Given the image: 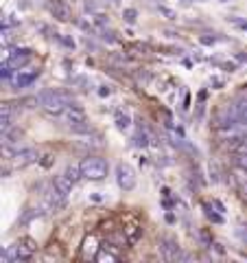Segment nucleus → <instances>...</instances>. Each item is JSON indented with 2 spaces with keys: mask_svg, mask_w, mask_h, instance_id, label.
<instances>
[{
  "mask_svg": "<svg viewBox=\"0 0 247 263\" xmlns=\"http://www.w3.org/2000/svg\"><path fill=\"white\" fill-rule=\"evenodd\" d=\"M131 141H134V145L140 147V149H142V147H149L151 145V132L147 129L142 123H138L136 129H134V138H131Z\"/></svg>",
  "mask_w": 247,
  "mask_h": 263,
  "instance_id": "9",
  "label": "nucleus"
},
{
  "mask_svg": "<svg viewBox=\"0 0 247 263\" xmlns=\"http://www.w3.org/2000/svg\"><path fill=\"white\" fill-rule=\"evenodd\" d=\"M203 211L208 213V217H210L212 221H223V215H215V211L210 209V204H205V206H203Z\"/></svg>",
  "mask_w": 247,
  "mask_h": 263,
  "instance_id": "22",
  "label": "nucleus"
},
{
  "mask_svg": "<svg viewBox=\"0 0 247 263\" xmlns=\"http://www.w3.org/2000/svg\"><path fill=\"white\" fill-rule=\"evenodd\" d=\"M114 123H116V127H118L120 132H127L129 125H131V117H129L127 112L116 110V112H114Z\"/></svg>",
  "mask_w": 247,
  "mask_h": 263,
  "instance_id": "17",
  "label": "nucleus"
},
{
  "mask_svg": "<svg viewBox=\"0 0 247 263\" xmlns=\"http://www.w3.org/2000/svg\"><path fill=\"white\" fill-rule=\"evenodd\" d=\"M136 15H138V13H136L134 9H125V11H122V18H125L127 22H136Z\"/></svg>",
  "mask_w": 247,
  "mask_h": 263,
  "instance_id": "23",
  "label": "nucleus"
},
{
  "mask_svg": "<svg viewBox=\"0 0 247 263\" xmlns=\"http://www.w3.org/2000/svg\"><path fill=\"white\" fill-rule=\"evenodd\" d=\"M39 164H42V167H51V164H53V156H51V154L42 156V160H39Z\"/></svg>",
  "mask_w": 247,
  "mask_h": 263,
  "instance_id": "25",
  "label": "nucleus"
},
{
  "mask_svg": "<svg viewBox=\"0 0 247 263\" xmlns=\"http://www.w3.org/2000/svg\"><path fill=\"white\" fill-rule=\"evenodd\" d=\"M37 103H39V108L46 110L48 114H61L72 101H70V97L64 95V92H57V90H44V92L37 95Z\"/></svg>",
  "mask_w": 247,
  "mask_h": 263,
  "instance_id": "2",
  "label": "nucleus"
},
{
  "mask_svg": "<svg viewBox=\"0 0 247 263\" xmlns=\"http://www.w3.org/2000/svg\"><path fill=\"white\" fill-rule=\"evenodd\" d=\"M79 169H81V176L88 180H103L110 171L108 162H105V158H101V156H88V158L79 162Z\"/></svg>",
  "mask_w": 247,
  "mask_h": 263,
  "instance_id": "3",
  "label": "nucleus"
},
{
  "mask_svg": "<svg viewBox=\"0 0 247 263\" xmlns=\"http://www.w3.org/2000/svg\"><path fill=\"white\" fill-rule=\"evenodd\" d=\"M79 147H84V149H96V147H101L103 145V141H101V136H92L90 134V138H81V141L77 143Z\"/></svg>",
  "mask_w": 247,
  "mask_h": 263,
  "instance_id": "18",
  "label": "nucleus"
},
{
  "mask_svg": "<svg viewBox=\"0 0 247 263\" xmlns=\"http://www.w3.org/2000/svg\"><path fill=\"white\" fill-rule=\"evenodd\" d=\"M116 3H118V0H116Z\"/></svg>",
  "mask_w": 247,
  "mask_h": 263,
  "instance_id": "33",
  "label": "nucleus"
},
{
  "mask_svg": "<svg viewBox=\"0 0 247 263\" xmlns=\"http://www.w3.org/2000/svg\"><path fill=\"white\" fill-rule=\"evenodd\" d=\"M66 202V197L57 191L55 184H46L44 186V191H42V206L48 211V213H57L61 209V204Z\"/></svg>",
  "mask_w": 247,
  "mask_h": 263,
  "instance_id": "4",
  "label": "nucleus"
},
{
  "mask_svg": "<svg viewBox=\"0 0 247 263\" xmlns=\"http://www.w3.org/2000/svg\"><path fill=\"white\" fill-rule=\"evenodd\" d=\"M234 182H236V186L241 189V193L247 197V169H241V167H236L234 169Z\"/></svg>",
  "mask_w": 247,
  "mask_h": 263,
  "instance_id": "16",
  "label": "nucleus"
},
{
  "mask_svg": "<svg viewBox=\"0 0 247 263\" xmlns=\"http://www.w3.org/2000/svg\"><path fill=\"white\" fill-rule=\"evenodd\" d=\"M94 243H96V239H94V237H88V239H86V248H84V252H86V254H90V252H92Z\"/></svg>",
  "mask_w": 247,
  "mask_h": 263,
  "instance_id": "24",
  "label": "nucleus"
},
{
  "mask_svg": "<svg viewBox=\"0 0 247 263\" xmlns=\"http://www.w3.org/2000/svg\"><path fill=\"white\" fill-rule=\"evenodd\" d=\"M61 121L72 132H75V134H81V136H90V134H92V125L88 123L84 108H79V105H75V103H70L68 108L61 112Z\"/></svg>",
  "mask_w": 247,
  "mask_h": 263,
  "instance_id": "1",
  "label": "nucleus"
},
{
  "mask_svg": "<svg viewBox=\"0 0 247 263\" xmlns=\"http://www.w3.org/2000/svg\"><path fill=\"white\" fill-rule=\"evenodd\" d=\"M234 167H241V169H247V154H234Z\"/></svg>",
  "mask_w": 247,
  "mask_h": 263,
  "instance_id": "20",
  "label": "nucleus"
},
{
  "mask_svg": "<svg viewBox=\"0 0 247 263\" xmlns=\"http://www.w3.org/2000/svg\"><path fill=\"white\" fill-rule=\"evenodd\" d=\"M230 22H232V24H236V27H241V29H245V31H247V22H245V20H236V18H230Z\"/></svg>",
  "mask_w": 247,
  "mask_h": 263,
  "instance_id": "26",
  "label": "nucleus"
},
{
  "mask_svg": "<svg viewBox=\"0 0 247 263\" xmlns=\"http://www.w3.org/2000/svg\"><path fill=\"white\" fill-rule=\"evenodd\" d=\"M61 42H64L66 46H68V48H70V51H72V48H75V42H72V40H70V37H61Z\"/></svg>",
  "mask_w": 247,
  "mask_h": 263,
  "instance_id": "28",
  "label": "nucleus"
},
{
  "mask_svg": "<svg viewBox=\"0 0 247 263\" xmlns=\"http://www.w3.org/2000/svg\"><path fill=\"white\" fill-rule=\"evenodd\" d=\"M53 184H55V189H57V191H59L64 197H68V193L72 191V186H75V182L70 180L68 174H57V176L53 178Z\"/></svg>",
  "mask_w": 247,
  "mask_h": 263,
  "instance_id": "10",
  "label": "nucleus"
},
{
  "mask_svg": "<svg viewBox=\"0 0 247 263\" xmlns=\"http://www.w3.org/2000/svg\"><path fill=\"white\" fill-rule=\"evenodd\" d=\"M98 95H101V97H108V95H110V90H108V88H105V86H103L101 90H98Z\"/></svg>",
  "mask_w": 247,
  "mask_h": 263,
  "instance_id": "32",
  "label": "nucleus"
},
{
  "mask_svg": "<svg viewBox=\"0 0 247 263\" xmlns=\"http://www.w3.org/2000/svg\"><path fill=\"white\" fill-rule=\"evenodd\" d=\"M79 27H81V29H84V31H92V27H90V24H88V22H79Z\"/></svg>",
  "mask_w": 247,
  "mask_h": 263,
  "instance_id": "30",
  "label": "nucleus"
},
{
  "mask_svg": "<svg viewBox=\"0 0 247 263\" xmlns=\"http://www.w3.org/2000/svg\"><path fill=\"white\" fill-rule=\"evenodd\" d=\"M37 77H39V70H20L18 77H15V86H18V88H27Z\"/></svg>",
  "mask_w": 247,
  "mask_h": 263,
  "instance_id": "13",
  "label": "nucleus"
},
{
  "mask_svg": "<svg viewBox=\"0 0 247 263\" xmlns=\"http://www.w3.org/2000/svg\"><path fill=\"white\" fill-rule=\"evenodd\" d=\"M160 254H162V259L164 261H177V254H179V246L169 239V237H162L160 239Z\"/></svg>",
  "mask_w": 247,
  "mask_h": 263,
  "instance_id": "7",
  "label": "nucleus"
},
{
  "mask_svg": "<svg viewBox=\"0 0 247 263\" xmlns=\"http://www.w3.org/2000/svg\"><path fill=\"white\" fill-rule=\"evenodd\" d=\"M188 103H191V97H188V92H186V97H184V101H182V108H188Z\"/></svg>",
  "mask_w": 247,
  "mask_h": 263,
  "instance_id": "31",
  "label": "nucleus"
},
{
  "mask_svg": "<svg viewBox=\"0 0 247 263\" xmlns=\"http://www.w3.org/2000/svg\"><path fill=\"white\" fill-rule=\"evenodd\" d=\"M160 11H162L164 15H167V18H175V13H173L171 9H167V7H160Z\"/></svg>",
  "mask_w": 247,
  "mask_h": 263,
  "instance_id": "27",
  "label": "nucleus"
},
{
  "mask_svg": "<svg viewBox=\"0 0 247 263\" xmlns=\"http://www.w3.org/2000/svg\"><path fill=\"white\" fill-rule=\"evenodd\" d=\"M94 259H96V261H114L116 257H114V254H110V252H105V250H98V252L94 254Z\"/></svg>",
  "mask_w": 247,
  "mask_h": 263,
  "instance_id": "21",
  "label": "nucleus"
},
{
  "mask_svg": "<svg viewBox=\"0 0 247 263\" xmlns=\"http://www.w3.org/2000/svg\"><path fill=\"white\" fill-rule=\"evenodd\" d=\"M15 252H18V261H29L33 254H35V243L31 239H22L15 246Z\"/></svg>",
  "mask_w": 247,
  "mask_h": 263,
  "instance_id": "11",
  "label": "nucleus"
},
{
  "mask_svg": "<svg viewBox=\"0 0 247 263\" xmlns=\"http://www.w3.org/2000/svg\"><path fill=\"white\" fill-rule=\"evenodd\" d=\"M236 105H238V114H241V121L247 123V95H241L236 99Z\"/></svg>",
  "mask_w": 247,
  "mask_h": 263,
  "instance_id": "19",
  "label": "nucleus"
},
{
  "mask_svg": "<svg viewBox=\"0 0 247 263\" xmlns=\"http://www.w3.org/2000/svg\"><path fill=\"white\" fill-rule=\"evenodd\" d=\"M15 158V164H20V167H24V164H31V162H37V152L35 149H22L13 156Z\"/></svg>",
  "mask_w": 247,
  "mask_h": 263,
  "instance_id": "14",
  "label": "nucleus"
},
{
  "mask_svg": "<svg viewBox=\"0 0 247 263\" xmlns=\"http://www.w3.org/2000/svg\"><path fill=\"white\" fill-rule=\"evenodd\" d=\"M29 60H31V51H29V48H20V51H11V57L5 64L9 66L11 70H20Z\"/></svg>",
  "mask_w": 247,
  "mask_h": 263,
  "instance_id": "8",
  "label": "nucleus"
},
{
  "mask_svg": "<svg viewBox=\"0 0 247 263\" xmlns=\"http://www.w3.org/2000/svg\"><path fill=\"white\" fill-rule=\"evenodd\" d=\"M116 182L122 191H134L136 189V171L134 167H129L127 162H120L116 167Z\"/></svg>",
  "mask_w": 247,
  "mask_h": 263,
  "instance_id": "5",
  "label": "nucleus"
},
{
  "mask_svg": "<svg viewBox=\"0 0 247 263\" xmlns=\"http://www.w3.org/2000/svg\"><path fill=\"white\" fill-rule=\"evenodd\" d=\"M48 11L53 13V18L57 20H68V9L64 7V0H48Z\"/></svg>",
  "mask_w": 247,
  "mask_h": 263,
  "instance_id": "12",
  "label": "nucleus"
},
{
  "mask_svg": "<svg viewBox=\"0 0 247 263\" xmlns=\"http://www.w3.org/2000/svg\"><path fill=\"white\" fill-rule=\"evenodd\" d=\"M225 149L230 154H247V136L236 138V141H228L225 143Z\"/></svg>",
  "mask_w": 247,
  "mask_h": 263,
  "instance_id": "15",
  "label": "nucleus"
},
{
  "mask_svg": "<svg viewBox=\"0 0 247 263\" xmlns=\"http://www.w3.org/2000/svg\"><path fill=\"white\" fill-rule=\"evenodd\" d=\"M241 121V114H238V105L234 103H228L223 110L217 112V119H215V125L217 127H225V125H232V123Z\"/></svg>",
  "mask_w": 247,
  "mask_h": 263,
  "instance_id": "6",
  "label": "nucleus"
},
{
  "mask_svg": "<svg viewBox=\"0 0 247 263\" xmlns=\"http://www.w3.org/2000/svg\"><path fill=\"white\" fill-rule=\"evenodd\" d=\"M201 44H215V37H201Z\"/></svg>",
  "mask_w": 247,
  "mask_h": 263,
  "instance_id": "29",
  "label": "nucleus"
}]
</instances>
